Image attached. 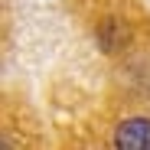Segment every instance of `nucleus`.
<instances>
[{"label":"nucleus","mask_w":150,"mask_h":150,"mask_svg":"<svg viewBox=\"0 0 150 150\" xmlns=\"http://www.w3.org/2000/svg\"><path fill=\"white\" fill-rule=\"evenodd\" d=\"M114 144L121 150H150V121L147 117L124 121L117 127V134H114Z\"/></svg>","instance_id":"obj_1"}]
</instances>
